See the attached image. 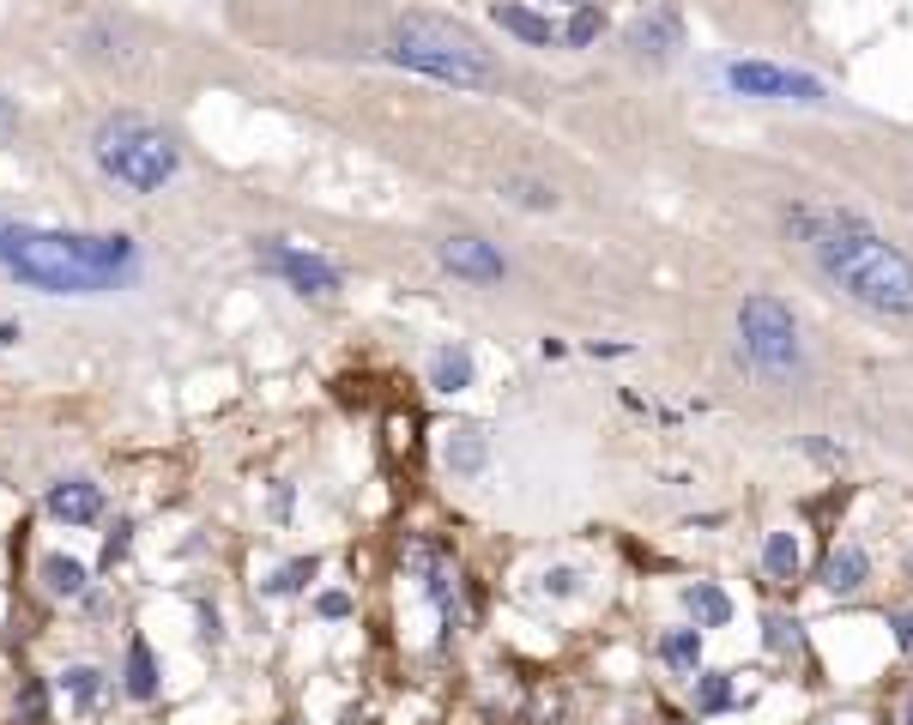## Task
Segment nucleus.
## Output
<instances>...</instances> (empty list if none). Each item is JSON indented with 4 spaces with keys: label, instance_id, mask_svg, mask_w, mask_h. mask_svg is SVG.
Here are the masks:
<instances>
[{
    "label": "nucleus",
    "instance_id": "nucleus-1",
    "mask_svg": "<svg viewBox=\"0 0 913 725\" xmlns=\"http://www.w3.org/2000/svg\"><path fill=\"white\" fill-rule=\"evenodd\" d=\"M0 266L49 296H109L127 279H139V242L122 230L85 237V230H36L7 218L0 224Z\"/></svg>",
    "mask_w": 913,
    "mask_h": 725
},
{
    "label": "nucleus",
    "instance_id": "nucleus-2",
    "mask_svg": "<svg viewBox=\"0 0 913 725\" xmlns=\"http://www.w3.org/2000/svg\"><path fill=\"white\" fill-rule=\"evenodd\" d=\"M793 224L805 230L817 266L841 284L853 303L878 308L890 321H913V261L895 242H883L878 230H865L859 218L847 212H793Z\"/></svg>",
    "mask_w": 913,
    "mask_h": 725
},
{
    "label": "nucleus",
    "instance_id": "nucleus-3",
    "mask_svg": "<svg viewBox=\"0 0 913 725\" xmlns=\"http://www.w3.org/2000/svg\"><path fill=\"white\" fill-rule=\"evenodd\" d=\"M92 158H97V170L109 181H122L127 193H158L164 181H176V170H182V146H176L151 115H134V109L97 122Z\"/></svg>",
    "mask_w": 913,
    "mask_h": 725
},
{
    "label": "nucleus",
    "instance_id": "nucleus-4",
    "mask_svg": "<svg viewBox=\"0 0 913 725\" xmlns=\"http://www.w3.org/2000/svg\"><path fill=\"white\" fill-rule=\"evenodd\" d=\"M381 55L406 73H423V80H442V85H460V91L496 85L491 55H479V43L442 19H400V31L388 36Z\"/></svg>",
    "mask_w": 913,
    "mask_h": 725
},
{
    "label": "nucleus",
    "instance_id": "nucleus-5",
    "mask_svg": "<svg viewBox=\"0 0 913 725\" xmlns=\"http://www.w3.org/2000/svg\"><path fill=\"white\" fill-rule=\"evenodd\" d=\"M738 339H744V357H751L756 375L768 381H793L805 375V339H799V321L780 296L756 291L738 303Z\"/></svg>",
    "mask_w": 913,
    "mask_h": 725
},
{
    "label": "nucleus",
    "instance_id": "nucleus-6",
    "mask_svg": "<svg viewBox=\"0 0 913 725\" xmlns=\"http://www.w3.org/2000/svg\"><path fill=\"white\" fill-rule=\"evenodd\" d=\"M726 85L738 91V97L799 103V109H811V103H835V91L822 80H811V73H799V67H780V61H732Z\"/></svg>",
    "mask_w": 913,
    "mask_h": 725
},
{
    "label": "nucleus",
    "instance_id": "nucleus-7",
    "mask_svg": "<svg viewBox=\"0 0 913 725\" xmlns=\"http://www.w3.org/2000/svg\"><path fill=\"white\" fill-rule=\"evenodd\" d=\"M261 261L273 266L297 296H333V291H339V266L321 261V254H308V249H279V242H266Z\"/></svg>",
    "mask_w": 913,
    "mask_h": 725
},
{
    "label": "nucleus",
    "instance_id": "nucleus-8",
    "mask_svg": "<svg viewBox=\"0 0 913 725\" xmlns=\"http://www.w3.org/2000/svg\"><path fill=\"white\" fill-rule=\"evenodd\" d=\"M435 254H442V266L454 272V279H466V284H503L508 279V261L496 254V242H484V237H448Z\"/></svg>",
    "mask_w": 913,
    "mask_h": 725
},
{
    "label": "nucleus",
    "instance_id": "nucleus-9",
    "mask_svg": "<svg viewBox=\"0 0 913 725\" xmlns=\"http://www.w3.org/2000/svg\"><path fill=\"white\" fill-rule=\"evenodd\" d=\"M80 55L85 61H103V67H122V73L139 67V43L122 31V24H103V19H92L80 31Z\"/></svg>",
    "mask_w": 913,
    "mask_h": 725
},
{
    "label": "nucleus",
    "instance_id": "nucleus-10",
    "mask_svg": "<svg viewBox=\"0 0 913 725\" xmlns=\"http://www.w3.org/2000/svg\"><path fill=\"white\" fill-rule=\"evenodd\" d=\"M43 508L55 514V521H67V526H92L103 514V490L85 484V477H61V484H49Z\"/></svg>",
    "mask_w": 913,
    "mask_h": 725
},
{
    "label": "nucleus",
    "instance_id": "nucleus-11",
    "mask_svg": "<svg viewBox=\"0 0 913 725\" xmlns=\"http://www.w3.org/2000/svg\"><path fill=\"white\" fill-rule=\"evenodd\" d=\"M629 43H636L648 61H665V55H678V43H684V24H678L672 7H653V12H641V19H636Z\"/></svg>",
    "mask_w": 913,
    "mask_h": 725
},
{
    "label": "nucleus",
    "instance_id": "nucleus-12",
    "mask_svg": "<svg viewBox=\"0 0 913 725\" xmlns=\"http://www.w3.org/2000/svg\"><path fill=\"white\" fill-rule=\"evenodd\" d=\"M491 19L503 24L508 36H521V43H533V49L557 43V24H550L545 12H533V7H514V0H496V7H491Z\"/></svg>",
    "mask_w": 913,
    "mask_h": 725
},
{
    "label": "nucleus",
    "instance_id": "nucleus-13",
    "mask_svg": "<svg viewBox=\"0 0 913 725\" xmlns=\"http://www.w3.org/2000/svg\"><path fill=\"white\" fill-rule=\"evenodd\" d=\"M442 453H448V465H454L460 477H472V472H484V460H491V442H484L479 423H454Z\"/></svg>",
    "mask_w": 913,
    "mask_h": 725
},
{
    "label": "nucleus",
    "instance_id": "nucleus-14",
    "mask_svg": "<svg viewBox=\"0 0 913 725\" xmlns=\"http://www.w3.org/2000/svg\"><path fill=\"white\" fill-rule=\"evenodd\" d=\"M430 387L435 393H466L472 387V351L466 345H442V351L430 357Z\"/></svg>",
    "mask_w": 913,
    "mask_h": 725
},
{
    "label": "nucleus",
    "instance_id": "nucleus-15",
    "mask_svg": "<svg viewBox=\"0 0 913 725\" xmlns=\"http://www.w3.org/2000/svg\"><path fill=\"white\" fill-rule=\"evenodd\" d=\"M684 611L696 617L702 629H726V623H732V599L714 587V580H696V587H684Z\"/></svg>",
    "mask_w": 913,
    "mask_h": 725
},
{
    "label": "nucleus",
    "instance_id": "nucleus-16",
    "mask_svg": "<svg viewBox=\"0 0 913 725\" xmlns=\"http://www.w3.org/2000/svg\"><path fill=\"white\" fill-rule=\"evenodd\" d=\"M871 580V556L865 550H835L829 568H822V587L829 592H859Z\"/></svg>",
    "mask_w": 913,
    "mask_h": 725
},
{
    "label": "nucleus",
    "instance_id": "nucleus-17",
    "mask_svg": "<svg viewBox=\"0 0 913 725\" xmlns=\"http://www.w3.org/2000/svg\"><path fill=\"white\" fill-rule=\"evenodd\" d=\"M127 695H134V702L158 695V659H151L146 641H127Z\"/></svg>",
    "mask_w": 913,
    "mask_h": 725
},
{
    "label": "nucleus",
    "instance_id": "nucleus-18",
    "mask_svg": "<svg viewBox=\"0 0 913 725\" xmlns=\"http://www.w3.org/2000/svg\"><path fill=\"white\" fill-rule=\"evenodd\" d=\"M85 580H92V575H85L73 556H43V587L55 592V599H80Z\"/></svg>",
    "mask_w": 913,
    "mask_h": 725
},
{
    "label": "nucleus",
    "instance_id": "nucleus-19",
    "mask_svg": "<svg viewBox=\"0 0 913 725\" xmlns=\"http://www.w3.org/2000/svg\"><path fill=\"white\" fill-rule=\"evenodd\" d=\"M763 568H768V580H799V544H793V533H768L763 544Z\"/></svg>",
    "mask_w": 913,
    "mask_h": 725
},
{
    "label": "nucleus",
    "instance_id": "nucleus-20",
    "mask_svg": "<svg viewBox=\"0 0 913 725\" xmlns=\"http://www.w3.org/2000/svg\"><path fill=\"white\" fill-rule=\"evenodd\" d=\"M61 683H67V695H73V707H80V714L103 707V671H97V665H73V671H61Z\"/></svg>",
    "mask_w": 913,
    "mask_h": 725
},
{
    "label": "nucleus",
    "instance_id": "nucleus-21",
    "mask_svg": "<svg viewBox=\"0 0 913 725\" xmlns=\"http://www.w3.org/2000/svg\"><path fill=\"white\" fill-rule=\"evenodd\" d=\"M660 659H665L672 671H696V659H702V634H696V629H672V634L660 641Z\"/></svg>",
    "mask_w": 913,
    "mask_h": 725
},
{
    "label": "nucleus",
    "instance_id": "nucleus-22",
    "mask_svg": "<svg viewBox=\"0 0 913 725\" xmlns=\"http://www.w3.org/2000/svg\"><path fill=\"white\" fill-rule=\"evenodd\" d=\"M599 31H606V12H599V7H587V0H581V7L569 12V24H563V36H569L575 49H587V43H594Z\"/></svg>",
    "mask_w": 913,
    "mask_h": 725
},
{
    "label": "nucleus",
    "instance_id": "nucleus-23",
    "mask_svg": "<svg viewBox=\"0 0 913 725\" xmlns=\"http://www.w3.org/2000/svg\"><path fill=\"white\" fill-rule=\"evenodd\" d=\"M503 193L514 206H533V212H550V206H557V193H550L545 181H503Z\"/></svg>",
    "mask_w": 913,
    "mask_h": 725
},
{
    "label": "nucleus",
    "instance_id": "nucleus-24",
    "mask_svg": "<svg viewBox=\"0 0 913 725\" xmlns=\"http://www.w3.org/2000/svg\"><path fill=\"white\" fill-rule=\"evenodd\" d=\"M763 647H768V653H793V647H799V623H793V617L763 623Z\"/></svg>",
    "mask_w": 913,
    "mask_h": 725
},
{
    "label": "nucleus",
    "instance_id": "nucleus-25",
    "mask_svg": "<svg viewBox=\"0 0 913 725\" xmlns=\"http://www.w3.org/2000/svg\"><path fill=\"white\" fill-rule=\"evenodd\" d=\"M308 575H315V563H308V556H303V563H285L273 580H266V592H303Z\"/></svg>",
    "mask_w": 913,
    "mask_h": 725
},
{
    "label": "nucleus",
    "instance_id": "nucleus-26",
    "mask_svg": "<svg viewBox=\"0 0 913 725\" xmlns=\"http://www.w3.org/2000/svg\"><path fill=\"white\" fill-rule=\"evenodd\" d=\"M696 702L709 707V714H726V707H732V677H702L696 683Z\"/></svg>",
    "mask_w": 913,
    "mask_h": 725
},
{
    "label": "nucleus",
    "instance_id": "nucleus-27",
    "mask_svg": "<svg viewBox=\"0 0 913 725\" xmlns=\"http://www.w3.org/2000/svg\"><path fill=\"white\" fill-rule=\"evenodd\" d=\"M315 611H321V617H351V592H321Z\"/></svg>",
    "mask_w": 913,
    "mask_h": 725
},
{
    "label": "nucleus",
    "instance_id": "nucleus-28",
    "mask_svg": "<svg viewBox=\"0 0 913 725\" xmlns=\"http://www.w3.org/2000/svg\"><path fill=\"white\" fill-rule=\"evenodd\" d=\"M545 587H550V592H557V599H563V592L575 587V575H569V568H550V575H545Z\"/></svg>",
    "mask_w": 913,
    "mask_h": 725
},
{
    "label": "nucleus",
    "instance_id": "nucleus-29",
    "mask_svg": "<svg viewBox=\"0 0 913 725\" xmlns=\"http://www.w3.org/2000/svg\"><path fill=\"white\" fill-rule=\"evenodd\" d=\"M24 714H31V719H36V714H49V695L36 690V683H31V690H24Z\"/></svg>",
    "mask_w": 913,
    "mask_h": 725
},
{
    "label": "nucleus",
    "instance_id": "nucleus-30",
    "mask_svg": "<svg viewBox=\"0 0 913 725\" xmlns=\"http://www.w3.org/2000/svg\"><path fill=\"white\" fill-rule=\"evenodd\" d=\"M895 647H913V611L895 617Z\"/></svg>",
    "mask_w": 913,
    "mask_h": 725
},
{
    "label": "nucleus",
    "instance_id": "nucleus-31",
    "mask_svg": "<svg viewBox=\"0 0 913 725\" xmlns=\"http://www.w3.org/2000/svg\"><path fill=\"white\" fill-rule=\"evenodd\" d=\"M12 127H19V115H12V103H7V97H0V139H7V134H12Z\"/></svg>",
    "mask_w": 913,
    "mask_h": 725
},
{
    "label": "nucleus",
    "instance_id": "nucleus-32",
    "mask_svg": "<svg viewBox=\"0 0 913 725\" xmlns=\"http://www.w3.org/2000/svg\"><path fill=\"white\" fill-rule=\"evenodd\" d=\"M907 725H913V702H907Z\"/></svg>",
    "mask_w": 913,
    "mask_h": 725
},
{
    "label": "nucleus",
    "instance_id": "nucleus-33",
    "mask_svg": "<svg viewBox=\"0 0 913 725\" xmlns=\"http://www.w3.org/2000/svg\"><path fill=\"white\" fill-rule=\"evenodd\" d=\"M575 7H581V0H575Z\"/></svg>",
    "mask_w": 913,
    "mask_h": 725
},
{
    "label": "nucleus",
    "instance_id": "nucleus-34",
    "mask_svg": "<svg viewBox=\"0 0 913 725\" xmlns=\"http://www.w3.org/2000/svg\"><path fill=\"white\" fill-rule=\"evenodd\" d=\"M907 568H913V563H907Z\"/></svg>",
    "mask_w": 913,
    "mask_h": 725
}]
</instances>
